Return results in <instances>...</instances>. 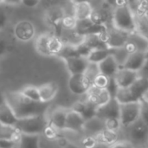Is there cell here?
<instances>
[{
    "mask_svg": "<svg viewBox=\"0 0 148 148\" xmlns=\"http://www.w3.org/2000/svg\"><path fill=\"white\" fill-rule=\"evenodd\" d=\"M4 97L17 119L46 114L49 108V103L31 101L24 96L20 90L6 92Z\"/></svg>",
    "mask_w": 148,
    "mask_h": 148,
    "instance_id": "1",
    "label": "cell"
},
{
    "mask_svg": "<svg viewBox=\"0 0 148 148\" xmlns=\"http://www.w3.org/2000/svg\"><path fill=\"white\" fill-rule=\"evenodd\" d=\"M147 90L148 79L140 75L131 86L124 88H119L116 93L115 99L120 102V104L140 101Z\"/></svg>",
    "mask_w": 148,
    "mask_h": 148,
    "instance_id": "2",
    "label": "cell"
},
{
    "mask_svg": "<svg viewBox=\"0 0 148 148\" xmlns=\"http://www.w3.org/2000/svg\"><path fill=\"white\" fill-rule=\"evenodd\" d=\"M49 123V117L46 114L18 119L14 127L21 134L42 135Z\"/></svg>",
    "mask_w": 148,
    "mask_h": 148,
    "instance_id": "3",
    "label": "cell"
},
{
    "mask_svg": "<svg viewBox=\"0 0 148 148\" xmlns=\"http://www.w3.org/2000/svg\"><path fill=\"white\" fill-rule=\"evenodd\" d=\"M112 25L128 33L135 31V16L128 5L114 9Z\"/></svg>",
    "mask_w": 148,
    "mask_h": 148,
    "instance_id": "4",
    "label": "cell"
},
{
    "mask_svg": "<svg viewBox=\"0 0 148 148\" xmlns=\"http://www.w3.org/2000/svg\"><path fill=\"white\" fill-rule=\"evenodd\" d=\"M129 34L130 33L121 30L111 24L107 26V28L101 33V36L107 47L108 49H114L123 47L128 39Z\"/></svg>",
    "mask_w": 148,
    "mask_h": 148,
    "instance_id": "5",
    "label": "cell"
},
{
    "mask_svg": "<svg viewBox=\"0 0 148 148\" xmlns=\"http://www.w3.org/2000/svg\"><path fill=\"white\" fill-rule=\"evenodd\" d=\"M66 12L63 7L59 5H53L48 8L45 12V22L47 24L52 28L53 33L60 36L63 28H62V19Z\"/></svg>",
    "mask_w": 148,
    "mask_h": 148,
    "instance_id": "6",
    "label": "cell"
},
{
    "mask_svg": "<svg viewBox=\"0 0 148 148\" xmlns=\"http://www.w3.org/2000/svg\"><path fill=\"white\" fill-rule=\"evenodd\" d=\"M140 101L121 104L120 121L122 127H128L140 119Z\"/></svg>",
    "mask_w": 148,
    "mask_h": 148,
    "instance_id": "7",
    "label": "cell"
},
{
    "mask_svg": "<svg viewBox=\"0 0 148 148\" xmlns=\"http://www.w3.org/2000/svg\"><path fill=\"white\" fill-rule=\"evenodd\" d=\"M68 86L72 94L76 95H84L92 87V82L85 74L70 75Z\"/></svg>",
    "mask_w": 148,
    "mask_h": 148,
    "instance_id": "8",
    "label": "cell"
},
{
    "mask_svg": "<svg viewBox=\"0 0 148 148\" xmlns=\"http://www.w3.org/2000/svg\"><path fill=\"white\" fill-rule=\"evenodd\" d=\"M13 36L20 42H29L36 36V28L30 21L21 20L13 27Z\"/></svg>",
    "mask_w": 148,
    "mask_h": 148,
    "instance_id": "9",
    "label": "cell"
},
{
    "mask_svg": "<svg viewBox=\"0 0 148 148\" xmlns=\"http://www.w3.org/2000/svg\"><path fill=\"white\" fill-rule=\"evenodd\" d=\"M113 10L109 5H108L104 1L101 5L99 7H94L92 15L90 16L91 21L101 26H108L112 24V16H113Z\"/></svg>",
    "mask_w": 148,
    "mask_h": 148,
    "instance_id": "10",
    "label": "cell"
},
{
    "mask_svg": "<svg viewBox=\"0 0 148 148\" xmlns=\"http://www.w3.org/2000/svg\"><path fill=\"white\" fill-rule=\"evenodd\" d=\"M86 100L97 108L108 103L112 98L106 88H100L93 85L86 94Z\"/></svg>",
    "mask_w": 148,
    "mask_h": 148,
    "instance_id": "11",
    "label": "cell"
},
{
    "mask_svg": "<svg viewBox=\"0 0 148 148\" xmlns=\"http://www.w3.org/2000/svg\"><path fill=\"white\" fill-rule=\"evenodd\" d=\"M140 76V72L133 71L124 68H120L114 75V79L119 88H124L134 83Z\"/></svg>",
    "mask_w": 148,
    "mask_h": 148,
    "instance_id": "12",
    "label": "cell"
},
{
    "mask_svg": "<svg viewBox=\"0 0 148 148\" xmlns=\"http://www.w3.org/2000/svg\"><path fill=\"white\" fill-rule=\"evenodd\" d=\"M124 47L129 54L137 51L145 53L148 49V40L134 31L129 34L128 39Z\"/></svg>",
    "mask_w": 148,
    "mask_h": 148,
    "instance_id": "13",
    "label": "cell"
},
{
    "mask_svg": "<svg viewBox=\"0 0 148 148\" xmlns=\"http://www.w3.org/2000/svg\"><path fill=\"white\" fill-rule=\"evenodd\" d=\"M120 102L115 98H111L108 103L98 108L96 117L102 121L108 118H120Z\"/></svg>",
    "mask_w": 148,
    "mask_h": 148,
    "instance_id": "14",
    "label": "cell"
},
{
    "mask_svg": "<svg viewBox=\"0 0 148 148\" xmlns=\"http://www.w3.org/2000/svg\"><path fill=\"white\" fill-rule=\"evenodd\" d=\"M69 108L58 107L55 108L49 115V122L58 131L62 132L65 130L67 114Z\"/></svg>",
    "mask_w": 148,
    "mask_h": 148,
    "instance_id": "15",
    "label": "cell"
},
{
    "mask_svg": "<svg viewBox=\"0 0 148 148\" xmlns=\"http://www.w3.org/2000/svg\"><path fill=\"white\" fill-rule=\"evenodd\" d=\"M85 124L86 121L83 119V117L78 113L74 112L69 108L67 114L65 130L74 133H80L84 130Z\"/></svg>",
    "mask_w": 148,
    "mask_h": 148,
    "instance_id": "16",
    "label": "cell"
},
{
    "mask_svg": "<svg viewBox=\"0 0 148 148\" xmlns=\"http://www.w3.org/2000/svg\"><path fill=\"white\" fill-rule=\"evenodd\" d=\"M147 61V59L144 52H134L129 54L127 61L121 68L127 69L136 72H140L141 69L144 68Z\"/></svg>",
    "mask_w": 148,
    "mask_h": 148,
    "instance_id": "17",
    "label": "cell"
},
{
    "mask_svg": "<svg viewBox=\"0 0 148 148\" xmlns=\"http://www.w3.org/2000/svg\"><path fill=\"white\" fill-rule=\"evenodd\" d=\"M64 62L70 75L84 74L89 63L88 59L82 56L71 57L64 60Z\"/></svg>",
    "mask_w": 148,
    "mask_h": 148,
    "instance_id": "18",
    "label": "cell"
},
{
    "mask_svg": "<svg viewBox=\"0 0 148 148\" xmlns=\"http://www.w3.org/2000/svg\"><path fill=\"white\" fill-rule=\"evenodd\" d=\"M130 137L135 142H143L148 138V127L139 119L130 127Z\"/></svg>",
    "mask_w": 148,
    "mask_h": 148,
    "instance_id": "19",
    "label": "cell"
},
{
    "mask_svg": "<svg viewBox=\"0 0 148 148\" xmlns=\"http://www.w3.org/2000/svg\"><path fill=\"white\" fill-rule=\"evenodd\" d=\"M38 89H39L41 101L49 103L56 96L59 90V86L55 82H49L39 86Z\"/></svg>",
    "mask_w": 148,
    "mask_h": 148,
    "instance_id": "20",
    "label": "cell"
},
{
    "mask_svg": "<svg viewBox=\"0 0 148 148\" xmlns=\"http://www.w3.org/2000/svg\"><path fill=\"white\" fill-rule=\"evenodd\" d=\"M106 28L107 26H101L94 23L90 18L77 21L75 26L76 31L82 36H86L88 34H95V33H101Z\"/></svg>",
    "mask_w": 148,
    "mask_h": 148,
    "instance_id": "21",
    "label": "cell"
},
{
    "mask_svg": "<svg viewBox=\"0 0 148 148\" xmlns=\"http://www.w3.org/2000/svg\"><path fill=\"white\" fill-rule=\"evenodd\" d=\"M98 67L100 73L109 78L114 77L118 69H120V66L118 65L117 62L111 55L108 56L105 60L98 63Z\"/></svg>",
    "mask_w": 148,
    "mask_h": 148,
    "instance_id": "22",
    "label": "cell"
},
{
    "mask_svg": "<svg viewBox=\"0 0 148 148\" xmlns=\"http://www.w3.org/2000/svg\"><path fill=\"white\" fill-rule=\"evenodd\" d=\"M94 6L90 2L81 3L73 5V15L77 21L90 18Z\"/></svg>",
    "mask_w": 148,
    "mask_h": 148,
    "instance_id": "23",
    "label": "cell"
},
{
    "mask_svg": "<svg viewBox=\"0 0 148 148\" xmlns=\"http://www.w3.org/2000/svg\"><path fill=\"white\" fill-rule=\"evenodd\" d=\"M60 38L63 44L77 46L78 44L83 42L84 36L77 32L75 29H63L60 35Z\"/></svg>",
    "mask_w": 148,
    "mask_h": 148,
    "instance_id": "24",
    "label": "cell"
},
{
    "mask_svg": "<svg viewBox=\"0 0 148 148\" xmlns=\"http://www.w3.org/2000/svg\"><path fill=\"white\" fill-rule=\"evenodd\" d=\"M12 108L5 101L0 106V124L4 126H15L17 121Z\"/></svg>",
    "mask_w": 148,
    "mask_h": 148,
    "instance_id": "25",
    "label": "cell"
},
{
    "mask_svg": "<svg viewBox=\"0 0 148 148\" xmlns=\"http://www.w3.org/2000/svg\"><path fill=\"white\" fill-rule=\"evenodd\" d=\"M40 136L21 134L16 148H40Z\"/></svg>",
    "mask_w": 148,
    "mask_h": 148,
    "instance_id": "26",
    "label": "cell"
},
{
    "mask_svg": "<svg viewBox=\"0 0 148 148\" xmlns=\"http://www.w3.org/2000/svg\"><path fill=\"white\" fill-rule=\"evenodd\" d=\"M50 33H42L36 36L35 41V48L36 51L44 56H50L49 49V40Z\"/></svg>",
    "mask_w": 148,
    "mask_h": 148,
    "instance_id": "27",
    "label": "cell"
},
{
    "mask_svg": "<svg viewBox=\"0 0 148 148\" xmlns=\"http://www.w3.org/2000/svg\"><path fill=\"white\" fill-rule=\"evenodd\" d=\"M95 135L99 143H101V144H104V145H107L109 147L118 140L117 132L108 130L106 128L101 129V131H99Z\"/></svg>",
    "mask_w": 148,
    "mask_h": 148,
    "instance_id": "28",
    "label": "cell"
},
{
    "mask_svg": "<svg viewBox=\"0 0 148 148\" xmlns=\"http://www.w3.org/2000/svg\"><path fill=\"white\" fill-rule=\"evenodd\" d=\"M20 136L21 133L14 126H4L0 124V140H9L17 144Z\"/></svg>",
    "mask_w": 148,
    "mask_h": 148,
    "instance_id": "29",
    "label": "cell"
},
{
    "mask_svg": "<svg viewBox=\"0 0 148 148\" xmlns=\"http://www.w3.org/2000/svg\"><path fill=\"white\" fill-rule=\"evenodd\" d=\"M83 42L87 44L91 49L108 48L101 36V33L88 34V35L84 36Z\"/></svg>",
    "mask_w": 148,
    "mask_h": 148,
    "instance_id": "30",
    "label": "cell"
},
{
    "mask_svg": "<svg viewBox=\"0 0 148 148\" xmlns=\"http://www.w3.org/2000/svg\"><path fill=\"white\" fill-rule=\"evenodd\" d=\"M111 55V49L108 48H104V49H92L88 56L87 57L88 61L89 62L93 63H100L103 60H105L108 56Z\"/></svg>",
    "mask_w": 148,
    "mask_h": 148,
    "instance_id": "31",
    "label": "cell"
},
{
    "mask_svg": "<svg viewBox=\"0 0 148 148\" xmlns=\"http://www.w3.org/2000/svg\"><path fill=\"white\" fill-rule=\"evenodd\" d=\"M135 16V31L148 40V16L146 14Z\"/></svg>",
    "mask_w": 148,
    "mask_h": 148,
    "instance_id": "32",
    "label": "cell"
},
{
    "mask_svg": "<svg viewBox=\"0 0 148 148\" xmlns=\"http://www.w3.org/2000/svg\"><path fill=\"white\" fill-rule=\"evenodd\" d=\"M63 43L60 38V36L55 35L54 33H50L49 40V49L50 53V56H56L61 49L62 48Z\"/></svg>",
    "mask_w": 148,
    "mask_h": 148,
    "instance_id": "33",
    "label": "cell"
},
{
    "mask_svg": "<svg viewBox=\"0 0 148 148\" xmlns=\"http://www.w3.org/2000/svg\"><path fill=\"white\" fill-rule=\"evenodd\" d=\"M110 49H111V56H113V57L115 59L120 68H121L124 65L125 62L127 61L129 53L127 52V50L125 49L124 46L119 48H114Z\"/></svg>",
    "mask_w": 148,
    "mask_h": 148,
    "instance_id": "34",
    "label": "cell"
},
{
    "mask_svg": "<svg viewBox=\"0 0 148 148\" xmlns=\"http://www.w3.org/2000/svg\"><path fill=\"white\" fill-rule=\"evenodd\" d=\"M148 0H127L128 7L134 15H143L146 12Z\"/></svg>",
    "mask_w": 148,
    "mask_h": 148,
    "instance_id": "35",
    "label": "cell"
},
{
    "mask_svg": "<svg viewBox=\"0 0 148 148\" xmlns=\"http://www.w3.org/2000/svg\"><path fill=\"white\" fill-rule=\"evenodd\" d=\"M75 56H80L77 53L76 48L75 46H72L69 44H63L62 48L61 49V50L56 56V57H59L60 59L63 61L71 57H75Z\"/></svg>",
    "mask_w": 148,
    "mask_h": 148,
    "instance_id": "36",
    "label": "cell"
},
{
    "mask_svg": "<svg viewBox=\"0 0 148 148\" xmlns=\"http://www.w3.org/2000/svg\"><path fill=\"white\" fill-rule=\"evenodd\" d=\"M20 92L24 96H26L27 98H29L31 101H41L38 87L32 86V85L26 86V87L23 88L20 90Z\"/></svg>",
    "mask_w": 148,
    "mask_h": 148,
    "instance_id": "37",
    "label": "cell"
},
{
    "mask_svg": "<svg viewBox=\"0 0 148 148\" xmlns=\"http://www.w3.org/2000/svg\"><path fill=\"white\" fill-rule=\"evenodd\" d=\"M8 7L9 5H6L3 3H0V32L6 28L10 21V11Z\"/></svg>",
    "mask_w": 148,
    "mask_h": 148,
    "instance_id": "38",
    "label": "cell"
},
{
    "mask_svg": "<svg viewBox=\"0 0 148 148\" xmlns=\"http://www.w3.org/2000/svg\"><path fill=\"white\" fill-rule=\"evenodd\" d=\"M103 125H104V128L108 129V130H112L114 132H118L120 130V128H121V123L120 121V118H108L103 121Z\"/></svg>",
    "mask_w": 148,
    "mask_h": 148,
    "instance_id": "39",
    "label": "cell"
},
{
    "mask_svg": "<svg viewBox=\"0 0 148 148\" xmlns=\"http://www.w3.org/2000/svg\"><path fill=\"white\" fill-rule=\"evenodd\" d=\"M88 78L93 83V81L94 79L100 74V70H99V67H98V64L96 63H93V62H89L88 63V66L84 73Z\"/></svg>",
    "mask_w": 148,
    "mask_h": 148,
    "instance_id": "40",
    "label": "cell"
},
{
    "mask_svg": "<svg viewBox=\"0 0 148 148\" xmlns=\"http://www.w3.org/2000/svg\"><path fill=\"white\" fill-rule=\"evenodd\" d=\"M77 23V20L74 16L73 14H66L62 19V28L67 29H75Z\"/></svg>",
    "mask_w": 148,
    "mask_h": 148,
    "instance_id": "41",
    "label": "cell"
},
{
    "mask_svg": "<svg viewBox=\"0 0 148 148\" xmlns=\"http://www.w3.org/2000/svg\"><path fill=\"white\" fill-rule=\"evenodd\" d=\"M109 77L102 75V74H99L93 81V83L92 85L95 86V87H97V88H106L108 82H109Z\"/></svg>",
    "mask_w": 148,
    "mask_h": 148,
    "instance_id": "42",
    "label": "cell"
},
{
    "mask_svg": "<svg viewBox=\"0 0 148 148\" xmlns=\"http://www.w3.org/2000/svg\"><path fill=\"white\" fill-rule=\"evenodd\" d=\"M81 144L83 148H95L99 144L95 135H88L85 136L82 140Z\"/></svg>",
    "mask_w": 148,
    "mask_h": 148,
    "instance_id": "43",
    "label": "cell"
},
{
    "mask_svg": "<svg viewBox=\"0 0 148 148\" xmlns=\"http://www.w3.org/2000/svg\"><path fill=\"white\" fill-rule=\"evenodd\" d=\"M59 133H60V131H58L56 128H55L52 125H50L49 123L48 126L46 127V128L44 129V132L42 134L49 140H55V139L58 138Z\"/></svg>",
    "mask_w": 148,
    "mask_h": 148,
    "instance_id": "44",
    "label": "cell"
},
{
    "mask_svg": "<svg viewBox=\"0 0 148 148\" xmlns=\"http://www.w3.org/2000/svg\"><path fill=\"white\" fill-rule=\"evenodd\" d=\"M10 49V42L9 39L0 35V57L6 55Z\"/></svg>",
    "mask_w": 148,
    "mask_h": 148,
    "instance_id": "45",
    "label": "cell"
},
{
    "mask_svg": "<svg viewBox=\"0 0 148 148\" xmlns=\"http://www.w3.org/2000/svg\"><path fill=\"white\" fill-rule=\"evenodd\" d=\"M140 119L148 127V102L140 100Z\"/></svg>",
    "mask_w": 148,
    "mask_h": 148,
    "instance_id": "46",
    "label": "cell"
},
{
    "mask_svg": "<svg viewBox=\"0 0 148 148\" xmlns=\"http://www.w3.org/2000/svg\"><path fill=\"white\" fill-rule=\"evenodd\" d=\"M75 48H76V50H77L78 55H79L80 56L86 57V58L88 56V55L90 54V52H91V50H92V49H91L87 44H85L83 42H81L80 44H78L77 46H75Z\"/></svg>",
    "mask_w": 148,
    "mask_h": 148,
    "instance_id": "47",
    "label": "cell"
},
{
    "mask_svg": "<svg viewBox=\"0 0 148 148\" xmlns=\"http://www.w3.org/2000/svg\"><path fill=\"white\" fill-rule=\"evenodd\" d=\"M106 89L108 91V93H109V95H111L112 98H115V95H116V93H117V91L119 89V87L117 86L114 77L109 79V82H108Z\"/></svg>",
    "mask_w": 148,
    "mask_h": 148,
    "instance_id": "48",
    "label": "cell"
},
{
    "mask_svg": "<svg viewBox=\"0 0 148 148\" xmlns=\"http://www.w3.org/2000/svg\"><path fill=\"white\" fill-rule=\"evenodd\" d=\"M109 148H135L133 142L128 140H117L115 143L111 145Z\"/></svg>",
    "mask_w": 148,
    "mask_h": 148,
    "instance_id": "49",
    "label": "cell"
},
{
    "mask_svg": "<svg viewBox=\"0 0 148 148\" xmlns=\"http://www.w3.org/2000/svg\"><path fill=\"white\" fill-rule=\"evenodd\" d=\"M104 2L108 5H109L112 9H115V8L128 5L127 4V0H104Z\"/></svg>",
    "mask_w": 148,
    "mask_h": 148,
    "instance_id": "50",
    "label": "cell"
},
{
    "mask_svg": "<svg viewBox=\"0 0 148 148\" xmlns=\"http://www.w3.org/2000/svg\"><path fill=\"white\" fill-rule=\"evenodd\" d=\"M40 2L41 0H22V4L28 8H35Z\"/></svg>",
    "mask_w": 148,
    "mask_h": 148,
    "instance_id": "51",
    "label": "cell"
},
{
    "mask_svg": "<svg viewBox=\"0 0 148 148\" xmlns=\"http://www.w3.org/2000/svg\"><path fill=\"white\" fill-rule=\"evenodd\" d=\"M3 3L9 6H16L22 3V0H3Z\"/></svg>",
    "mask_w": 148,
    "mask_h": 148,
    "instance_id": "52",
    "label": "cell"
},
{
    "mask_svg": "<svg viewBox=\"0 0 148 148\" xmlns=\"http://www.w3.org/2000/svg\"><path fill=\"white\" fill-rule=\"evenodd\" d=\"M140 75L141 76H144V77H146V78H147L148 79V60L147 61V62H146L144 68H143V69H141V71L140 72Z\"/></svg>",
    "mask_w": 148,
    "mask_h": 148,
    "instance_id": "53",
    "label": "cell"
},
{
    "mask_svg": "<svg viewBox=\"0 0 148 148\" xmlns=\"http://www.w3.org/2000/svg\"><path fill=\"white\" fill-rule=\"evenodd\" d=\"M91 1L92 0H70V3L74 5V4H77V3H85V2H90L91 3Z\"/></svg>",
    "mask_w": 148,
    "mask_h": 148,
    "instance_id": "54",
    "label": "cell"
},
{
    "mask_svg": "<svg viewBox=\"0 0 148 148\" xmlns=\"http://www.w3.org/2000/svg\"><path fill=\"white\" fill-rule=\"evenodd\" d=\"M5 102V97H4V94L0 92V106Z\"/></svg>",
    "mask_w": 148,
    "mask_h": 148,
    "instance_id": "55",
    "label": "cell"
},
{
    "mask_svg": "<svg viewBox=\"0 0 148 148\" xmlns=\"http://www.w3.org/2000/svg\"><path fill=\"white\" fill-rule=\"evenodd\" d=\"M141 100H144V101H146L147 102H148V90L145 93V95H143V97H142Z\"/></svg>",
    "mask_w": 148,
    "mask_h": 148,
    "instance_id": "56",
    "label": "cell"
},
{
    "mask_svg": "<svg viewBox=\"0 0 148 148\" xmlns=\"http://www.w3.org/2000/svg\"><path fill=\"white\" fill-rule=\"evenodd\" d=\"M145 56H146V57H147V59L148 60V49H147V51L145 52Z\"/></svg>",
    "mask_w": 148,
    "mask_h": 148,
    "instance_id": "57",
    "label": "cell"
},
{
    "mask_svg": "<svg viewBox=\"0 0 148 148\" xmlns=\"http://www.w3.org/2000/svg\"><path fill=\"white\" fill-rule=\"evenodd\" d=\"M145 14H146V15L148 16V3H147V9H146V12H145Z\"/></svg>",
    "mask_w": 148,
    "mask_h": 148,
    "instance_id": "58",
    "label": "cell"
},
{
    "mask_svg": "<svg viewBox=\"0 0 148 148\" xmlns=\"http://www.w3.org/2000/svg\"><path fill=\"white\" fill-rule=\"evenodd\" d=\"M3 3V0H0V3Z\"/></svg>",
    "mask_w": 148,
    "mask_h": 148,
    "instance_id": "59",
    "label": "cell"
},
{
    "mask_svg": "<svg viewBox=\"0 0 148 148\" xmlns=\"http://www.w3.org/2000/svg\"><path fill=\"white\" fill-rule=\"evenodd\" d=\"M140 148H147V147H140Z\"/></svg>",
    "mask_w": 148,
    "mask_h": 148,
    "instance_id": "60",
    "label": "cell"
},
{
    "mask_svg": "<svg viewBox=\"0 0 148 148\" xmlns=\"http://www.w3.org/2000/svg\"><path fill=\"white\" fill-rule=\"evenodd\" d=\"M147 143H148V138H147Z\"/></svg>",
    "mask_w": 148,
    "mask_h": 148,
    "instance_id": "61",
    "label": "cell"
}]
</instances>
